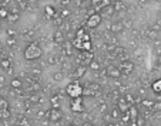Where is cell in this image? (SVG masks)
Returning <instances> with one entry per match:
<instances>
[{
	"label": "cell",
	"instance_id": "obj_1",
	"mask_svg": "<svg viewBox=\"0 0 161 126\" xmlns=\"http://www.w3.org/2000/svg\"><path fill=\"white\" fill-rule=\"evenodd\" d=\"M71 44H73V47L79 48V50H81L83 53H90L91 51V38L90 36H88L87 33H86L83 28H80V30H77L76 33V37L73 38V41H71Z\"/></svg>",
	"mask_w": 161,
	"mask_h": 126
},
{
	"label": "cell",
	"instance_id": "obj_2",
	"mask_svg": "<svg viewBox=\"0 0 161 126\" xmlns=\"http://www.w3.org/2000/svg\"><path fill=\"white\" fill-rule=\"evenodd\" d=\"M42 54H43V51L37 43H30V44L25 48V58L27 61L39 60V58L42 57Z\"/></svg>",
	"mask_w": 161,
	"mask_h": 126
},
{
	"label": "cell",
	"instance_id": "obj_3",
	"mask_svg": "<svg viewBox=\"0 0 161 126\" xmlns=\"http://www.w3.org/2000/svg\"><path fill=\"white\" fill-rule=\"evenodd\" d=\"M83 89L84 88L81 87V84H80L79 81H73V82H70V84L66 87V92H67V95L70 96L71 99H74V98H80V96H83Z\"/></svg>",
	"mask_w": 161,
	"mask_h": 126
},
{
	"label": "cell",
	"instance_id": "obj_4",
	"mask_svg": "<svg viewBox=\"0 0 161 126\" xmlns=\"http://www.w3.org/2000/svg\"><path fill=\"white\" fill-rule=\"evenodd\" d=\"M7 118H10L9 102L4 98H0V119H7Z\"/></svg>",
	"mask_w": 161,
	"mask_h": 126
},
{
	"label": "cell",
	"instance_id": "obj_5",
	"mask_svg": "<svg viewBox=\"0 0 161 126\" xmlns=\"http://www.w3.org/2000/svg\"><path fill=\"white\" fill-rule=\"evenodd\" d=\"M100 23H101V16L97 14V13H93V14L88 17V20H87V23L86 24H87L88 28H96Z\"/></svg>",
	"mask_w": 161,
	"mask_h": 126
},
{
	"label": "cell",
	"instance_id": "obj_6",
	"mask_svg": "<svg viewBox=\"0 0 161 126\" xmlns=\"http://www.w3.org/2000/svg\"><path fill=\"white\" fill-rule=\"evenodd\" d=\"M119 69H120V72H121V74L128 75V74H131V72H133V69H134V64L131 63V61H123V63L120 64Z\"/></svg>",
	"mask_w": 161,
	"mask_h": 126
},
{
	"label": "cell",
	"instance_id": "obj_7",
	"mask_svg": "<svg viewBox=\"0 0 161 126\" xmlns=\"http://www.w3.org/2000/svg\"><path fill=\"white\" fill-rule=\"evenodd\" d=\"M47 116H49V119L52 122H58L61 119V116H63V113H61L60 108H52L49 111V113H47Z\"/></svg>",
	"mask_w": 161,
	"mask_h": 126
},
{
	"label": "cell",
	"instance_id": "obj_8",
	"mask_svg": "<svg viewBox=\"0 0 161 126\" xmlns=\"http://www.w3.org/2000/svg\"><path fill=\"white\" fill-rule=\"evenodd\" d=\"M70 109L73 112H81L83 109H84V106H83V96L73 99V102H71V105H70Z\"/></svg>",
	"mask_w": 161,
	"mask_h": 126
},
{
	"label": "cell",
	"instance_id": "obj_9",
	"mask_svg": "<svg viewBox=\"0 0 161 126\" xmlns=\"http://www.w3.org/2000/svg\"><path fill=\"white\" fill-rule=\"evenodd\" d=\"M100 92V87L97 84H88L86 89H83V95H96Z\"/></svg>",
	"mask_w": 161,
	"mask_h": 126
},
{
	"label": "cell",
	"instance_id": "obj_10",
	"mask_svg": "<svg viewBox=\"0 0 161 126\" xmlns=\"http://www.w3.org/2000/svg\"><path fill=\"white\" fill-rule=\"evenodd\" d=\"M117 106H119V111L121 112V113H124V112H128V109H130L131 105L127 102L125 98H120L119 102H117Z\"/></svg>",
	"mask_w": 161,
	"mask_h": 126
},
{
	"label": "cell",
	"instance_id": "obj_11",
	"mask_svg": "<svg viewBox=\"0 0 161 126\" xmlns=\"http://www.w3.org/2000/svg\"><path fill=\"white\" fill-rule=\"evenodd\" d=\"M106 72H107V75H108L110 78H119L120 75H121L119 67H113V65H110L108 68L106 69Z\"/></svg>",
	"mask_w": 161,
	"mask_h": 126
},
{
	"label": "cell",
	"instance_id": "obj_12",
	"mask_svg": "<svg viewBox=\"0 0 161 126\" xmlns=\"http://www.w3.org/2000/svg\"><path fill=\"white\" fill-rule=\"evenodd\" d=\"M93 6L101 9V7H107L110 6V0H93Z\"/></svg>",
	"mask_w": 161,
	"mask_h": 126
},
{
	"label": "cell",
	"instance_id": "obj_13",
	"mask_svg": "<svg viewBox=\"0 0 161 126\" xmlns=\"http://www.w3.org/2000/svg\"><path fill=\"white\" fill-rule=\"evenodd\" d=\"M44 12H46V16L49 18H53V17H56V10H54V7H52V6H46L44 7Z\"/></svg>",
	"mask_w": 161,
	"mask_h": 126
},
{
	"label": "cell",
	"instance_id": "obj_14",
	"mask_svg": "<svg viewBox=\"0 0 161 126\" xmlns=\"http://www.w3.org/2000/svg\"><path fill=\"white\" fill-rule=\"evenodd\" d=\"M151 88H153V91H154L155 93H161V78H160V79H157V81H154V82H153Z\"/></svg>",
	"mask_w": 161,
	"mask_h": 126
},
{
	"label": "cell",
	"instance_id": "obj_15",
	"mask_svg": "<svg viewBox=\"0 0 161 126\" xmlns=\"http://www.w3.org/2000/svg\"><path fill=\"white\" fill-rule=\"evenodd\" d=\"M128 115H130V118L133 120H136L137 118H138V112H137V108L134 105L130 106V109H128Z\"/></svg>",
	"mask_w": 161,
	"mask_h": 126
},
{
	"label": "cell",
	"instance_id": "obj_16",
	"mask_svg": "<svg viewBox=\"0 0 161 126\" xmlns=\"http://www.w3.org/2000/svg\"><path fill=\"white\" fill-rule=\"evenodd\" d=\"M86 71H87V68H86L84 65L77 67V69H76V77H77V78H81L83 75L86 74Z\"/></svg>",
	"mask_w": 161,
	"mask_h": 126
},
{
	"label": "cell",
	"instance_id": "obj_17",
	"mask_svg": "<svg viewBox=\"0 0 161 126\" xmlns=\"http://www.w3.org/2000/svg\"><path fill=\"white\" fill-rule=\"evenodd\" d=\"M10 65H12V63H10L9 58H3V60H2V63H0V67H2L3 69H9Z\"/></svg>",
	"mask_w": 161,
	"mask_h": 126
},
{
	"label": "cell",
	"instance_id": "obj_18",
	"mask_svg": "<svg viewBox=\"0 0 161 126\" xmlns=\"http://www.w3.org/2000/svg\"><path fill=\"white\" fill-rule=\"evenodd\" d=\"M10 85H12V88H21L23 82H21L19 78H13L12 81H10Z\"/></svg>",
	"mask_w": 161,
	"mask_h": 126
},
{
	"label": "cell",
	"instance_id": "obj_19",
	"mask_svg": "<svg viewBox=\"0 0 161 126\" xmlns=\"http://www.w3.org/2000/svg\"><path fill=\"white\" fill-rule=\"evenodd\" d=\"M90 68L93 69V71H98V69H101V67H100V64H98L97 61L91 60V61H90Z\"/></svg>",
	"mask_w": 161,
	"mask_h": 126
},
{
	"label": "cell",
	"instance_id": "obj_20",
	"mask_svg": "<svg viewBox=\"0 0 161 126\" xmlns=\"http://www.w3.org/2000/svg\"><path fill=\"white\" fill-rule=\"evenodd\" d=\"M64 78V74L63 72H54V74H53V79H54V81H61V79Z\"/></svg>",
	"mask_w": 161,
	"mask_h": 126
},
{
	"label": "cell",
	"instance_id": "obj_21",
	"mask_svg": "<svg viewBox=\"0 0 161 126\" xmlns=\"http://www.w3.org/2000/svg\"><path fill=\"white\" fill-rule=\"evenodd\" d=\"M53 38H54L56 43H61V41H63V34H61L60 31H56V33H54V37H53Z\"/></svg>",
	"mask_w": 161,
	"mask_h": 126
},
{
	"label": "cell",
	"instance_id": "obj_22",
	"mask_svg": "<svg viewBox=\"0 0 161 126\" xmlns=\"http://www.w3.org/2000/svg\"><path fill=\"white\" fill-rule=\"evenodd\" d=\"M7 16H9V12L4 7H0V18H7Z\"/></svg>",
	"mask_w": 161,
	"mask_h": 126
},
{
	"label": "cell",
	"instance_id": "obj_23",
	"mask_svg": "<svg viewBox=\"0 0 161 126\" xmlns=\"http://www.w3.org/2000/svg\"><path fill=\"white\" fill-rule=\"evenodd\" d=\"M131 120V118H130V115H128V112H124L123 113V116H121V122L123 123H127V122H130Z\"/></svg>",
	"mask_w": 161,
	"mask_h": 126
},
{
	"label": "cell",
	"instance_id": "obj_24",
	"mask_svg": "<svg viewBox=\"0 0 161 126\" xmlns=\"http://www.w3.org/2000/svg\"><path fill=\"white\" fill-rule=\"evenodd\" d=\"M143 105L146 106V108H153V106H154V102H153V101H148V99H144Z\"/></svg>",
	"mask_w": 161,
	"mask_h": 126
},
{
	"label": "cell",
	"instance_id": "obj_25",
	"mask_svg": "<svg viewBox=\"0 0 161 126\" xmlns=\"http://www.w3.org/2000/svg\"><path fill=\"white\" fill-rule=\"evenodd\" d=\"M7 18H9L10 21H16V20H19V14H17V13H16V14H10V13H9Z\"/></svg>",
	"mask_w": 161,
	"mask_h": 126
},
{
	"label": "cell",
	"instance_id": "obj_26",
	"mask_svg": "<svg viewBox=\"0 0 161 126\" xmlns=\"http://www.w3.org/2000/svg\"><path fill=\"white\" fill-rule=\"evenodd\" d=\"M111 116L113 118H119L120 116V111H119V109H114V111L111 112Z\"/></svg>",
	"mask_w": 161,
	"mask_h": 126
},
{
	"label": "cell",
	"instance_id": "obj_27",
	"mask_svg": "<svg viewBox=\"0 0 161 126\" xmlns=\"http://www.w3.org/2000/svg\"><path fill=\"white\" fill-rule=\"evenodd\" d=\"M20 7L21 9H26V2H20Z\"/></svg>",
	"mask_w": 161,
	"mask_h": 126
},
{
	"label": "cell",
	"instance_id": "obj_28",
	"mask_svg": "<svg viewBox=\"0 0 161 126\" xmlns=\"http://www.w3.org/2000/svg\"><path fill=\"white\" fill-rule=\"evenodd\" d=\"M103 126H116L114 123H106V125H103Z\"/></svg>",
	"mask_w": 161,
	"mask_h": 126
},
{
	"label": "cell",
	"instance_id": "obj_29",
	"mask_svg": "<svg viewBox=\"0 0 161 126\" xmlns=\"http://www.w3.org/2000/svg\"><path fill=\"white\" fill-rule=\"evenodd\" d=\"M83 126H91V125H90V123H84V125H83Z\"/></svg>",
	"mask_w": 161,
	"mask_h": 126
},
{
	"label": "cell",
	"instance_id": "obj_30",
	"mask_svg": "<svg viewBox=\"0 0 161 126\" xmlns=\"http://www.w3.org/2000/svg\"><path fill=\"white\" fill-rule=\"evenodd\" d=\"M69 126H76V125H69Z\"/></svg>",
	"mask_w": 161,
	"mask_h": 126
}]
</instances>
